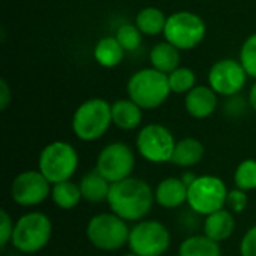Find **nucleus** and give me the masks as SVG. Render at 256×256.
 <instances>
[{
    "instance_id": "obj_1",
    "label": "nucleus",
    "mask_w": 256,
    "mask_h": 256,
    "mask_svg": "<svg viewBox=\"0 0 256 256\" xmlns=\"http://www.w3.org/2000/svg\"><path fill=\"white\" fill-rule=\"evenodd\" d=\"M154 202V189L146 180L134 176L118 183H112L106 201L114 214L134 224L144 220Z\"/></svg>"
},
{
    "instance_id": "obj_2",
    "label": "nucleus",
    "mask_w": 256,
    "mask_h": 256,
    "mask_svg": "<svg viewBox=\"0 0 256 256\" xmlns=\"http://www.w3.org/2000/svg\"><path fill=\"white\" fill-rule=\"evenodd\" d=\"M126 93L128 98L144 111L158 110L171 94L168 75L152 66L138 69L129 76L126 82Z\"/></svg>"
},
{
    "instance_id": "obj_3",
    "label": "nucleus",
    "mask_w": 256,
    "mask_h": 256,
    "mask_svg": "<svg viewBox=\"0 0 256 256\" xmlns=\"http://www.w3.org/2000/svg\"><path fill=\"white\" fill-rule=\"evenodd\" d=\"M112 124L111 104L104 98H90L81 102L72 114L74 135L84 142L100 140Z\"/></svg>"
},
{
    "instance_id": "obj_4",
    "label": "nucleus",
    "mask_w": 256,
    "mask_h": 256,
    "mask_svg": "<svg viewBox=\"0 0 256 256\" xmlns=\"http://www.w3.org/2000/svg\"><path fill=\"white\" fill-rule=\"evenodd\" d=\"M52 237L51 219L40 212H28L15 220L10 244L24 255H33L45 249Z\"/></svg>"
},
{
    "instance_id": "obj_5",
    "label": "nucleus",
    "mask_w": 256,
    "mask_h": 256,
    "mask_svg": "<svg viewBox=\"0 0 256 256\" xmlns=\"http://www.w3.org/2000/svg\"><path fill=\"white\" fill-rule=\"evenodd\" d=\"M130 234L129 222L110 213H98L90 218L86 226V236L90 244L102 252H116L128 246Z\"/></svg>"
},
{
    "instance_id": "obj_6",
    "label": "nucleus",
    "mask_w": 256,
    "mask_h": 256,
    "mask_svg": "<svg viewBox=\"0 0 256 256\" xmlns=\"http://www.w3.org/2000/svg\"><path fill=\"white\" fill-rule=\"evenodd\" d=\"M80 165L76 148L66 141H52L46 144L38 159V170L51 183L70 180Z\"/></svg>"
},
{
    "instance_id": "obj_7",
    "label": "nucleus",
    "mask_w": 256,
    "mask_h": 256,
    "mask_svg": "<svg viewBox=\"0 0 256 256\" xmlns=\"http://www.w3.org/2000/svg\"><path fill=\"white\" fill-rule=\"evenodd\" d=\"M207 34V24L201 15L192 10H176L168 15L164 39L180 51L196 48Z\"/></svg>"
},
{
    "instance_id": "obj_8",
    "label": "nucleus",
    "mask_w": 256,
    "mask_h": 256,
    "mask_svg": "<svg viewBox=\"0 0 256 256\" xmlns=\"http://www.w3.org/2000/svg\"><path fill=\"white\" fill-rule=\"evenodd\" d=\"M228 188L220 177L216 176H198L189 186L188 206L198 216H208L226 207Z\"/></svg>"
},
{
    "instance_id": "obj_9",
    "label": "nucleus",
    "mask_w": 256,
    "mask_h": 256,
    "mask_svg": "<svg viewBox=\"0 0 256 256\" xmlns=\"http://www.w3.org/2000/svg\"><path fill=\"white\" fill-rule=\"evenodd\" d=\"M176 138L172 132L162 123H148L144 124L135 140V147L140 156L148 164H166L171 162Z\"/></svg>"
},
{
    "instance_id": "obj_10",
    "label": "nucleus",
    "mask_w": 256,
    "mask_h": 256,
    "mask_svg": "<svg viewBox=\"0 0 256 256\" xmlns=\"http://www.w3.org/2000/svg\"><path fill=\"white\" fill-rule=\"evenodd\" d=\"M171 246L170 230L156 219H144L130 228L128 248L138 256H164Z\"/></svg>"
},
{
    "instance_id": "obj_11",
    "label": "nucleus",
    "mask_w": 256,
    "mask_h": 256,
    "mask_svg": "<svg viewBox=\"0 0 256 256\" xmlns=\"http://www.w3.org/2000/svg\"><path fill=\"white\" fill-rule=\"evenodd\" d=\"M135 152L122 141L106 144L96 158V170L112 184L132 177L135 170Z\"/></svg>"
},
{
    "instance_id": "obj_12",
    "label": "nucleus",
    "mask_w": 256,
    "mask_h": 256,
    "mask_svg": "<svg viewBox=\"0 0 256 256\" xmlns=\"http://www.w3.org/2000/svg\"><path fill=\"white\" fill-rule=\"evenodd\" d=\"M249 75L238 58L224 57L214 62L207 74L208 86L222 98L240 94L246 87Z\"/></svg>"
},
{
    "instance_id": "obj_13",
    "label": "nucleus",
    "mask_w": 256,
    "mask_h": 256,
    "mask_svg": "<svg viewBox=\"0 0 256 256\" xmlns=\"http://www.w3.org/2000/svg\"><path fill=\"white\" fill-rule=\"evenodd\" d=\"M51 188L52 184L39 170H27L12 180L10 198L20 207H36L51 196Z\"/></svg>"
},
{
    "instance_id": "obj_14",
    "label": "nucleus",
    "mask_w": 256,
    "mask_h": 256,
    "mask_svg": "<svg viewBox=\"0 0 256 256\" xmlns=\"http://www.w3.org/2000/svg\"><path fill=\"white\" fill-rule=\"evenodd\" d=\"M219 106V94L207 84L196 86L184 94V110L195 120L212 117Z\"/></svg>"
},
{
    "instance_id": "obj_15",
    "label": "nucleus",
    "mask_w": 256,
    "mask_h": 256,
    "mask_svg": "<svg viewBox=\"0 0 256 256\" xmlns=\"http://www.w3.org/2000/svg\"><path fill=\"white\" fill-rule=\"evenodd\" d=\"M188 190L189 186L184 184L182 177H166L160 180L154 189L156 204L166 210L180 208L188 204Z\"/></svg>"
},
{
    "instance_id": "obj_16",
    "label": "nucleus",
    "mask_w": 256,
    "mask_h": 256,
    "mask_svg": "<svg viewBox=\"0 0 256 256\" xmlns=\"http://www.w3.org/2000/svg\"><path fill=\"white\" fill-rule=\"evenodd\" d=\"M111 117H112V124L117 129L129 132L138 129L142 124L144 110L129 98L117 99L111 104Z\"/></svg>"
},
{
    "instance_id": "obj_17",
    "label": "nucleus",
    "mask_w": 256,
    "mask_h": 256,
    "mask_svg": "<svg viewBox=\"0 0 256 256\" xmlns=\"http://www.w3.org/2000/svg\"><path fill=\"white\" fill-rule=\"evenodd\" d=\"M236 231L234 213L228 208H222L216 213L206 216L204 219V236L216 243L226 242Z\"/></svg>"
},
{
    "instance_id": "obj_18",
    "label": "nucleus",
    "mask_w": 256,
    "mask_h": 256,
    "mask_svg": "<svg viewBox=\"0 0 256 256\" xmlns=\"http://www.w3.org/2000/svg\"><path fill=\"white\" fill-rule=\"evenodd\" d=\"M148 62L156 70L170 75L172 70L182 66V51L164 39L152 46L148 52Z\"/></svg>"
},
{
    "instance_id": "obj_19",
    "label": "nucleus",
    "mask_w": 256,
    "mask_h": 256,
    "mask_svg": "<svg viewBox=\"0 0 256 256\" xmlns=\"http://www.w3.org/2000/svg\"><path fill=\"white\" fill-rule=\"evenodd\" d=\"M80 189L82 200L90 204H100L108 201L111 183L94 168L86 172L80 180Z\"/></svg>"
},
{
    "instance_id": "obj_20",
    "label": "nucleus",
    "mask_w": 256,
    "mask_h": 256,
    "mask_svg": "<svg viewBox=\"0 0 256 256\" xmlns=\"http://www.w3.org/2000/svg\"><path fill=\"white\" fill-rule=\"evenodd\" d=\"M206 154V147L204 144L194 136H186L177 141L171 164L180 168H192L198 165Z\"/></svg>"
},
{
    "instance_id": "obj_21",
    "label": "nucleus",
    "mask_w": 256,
    "mask_h": 256,
    "mask_svg": "<svg viewBox=\"0 0 256 256\" xmlns=\"http://www.w3.org/2000/svg\"><path fill=\"white\" fill-rule=\"evenodd\" d=\"M126 51L118 44L116 36H104L93 46V58L94 62L105 69L117 68L124 60Z\"/></svg>"
},
{
    "instance_id": "obj_22",
    "label": "nucleus",
    "mask_w": 256,
    "mask_h": 256,
    "mask_svg": "<svg viewBox=\"0 0 256 256\" xmlns=\"http://www.w3.org/2000/svg\"><path fill=\"white\" fill-rule=\"evenodd\" d=\"M168 15L158 6H144L135 15V26L144 36L154 38L164 34Z\"/></svg>"
},
{
    "instance_id": "obj_23",
    "label": "nucleus",
    "mask_w": 256,
    "mask_h": 256,
    "mask_svg": "<svg viewBox=\"0 0 256 256\" xmlns=\"http://www.w3.org/2000/svg\"><path fill=\"white\" fill-rule=\"evenodd\" d=\"M50 198L57 208L66 210V212L76 208L80 206V202L82 201L80 184L74 183L72 180H66V182L52 184Z\"/></svg>"
},
{
    "instance_id": "obj_24",
    "label": "nucleus",
    "mask_w": 256,
    "mask_h": 256,
    "mask_svg": "<svg viewBox=\"0 0 256 256\" xmlns=\"http://www.w3.org/2000/svg\"><path fill=\"white\" fill-rule=\"evenodd\" d=\"M178 256H222V249L220 243L213 242L204 234H195L182 242Z\"/></svg>"
},
{
    "instance_id": "obj_25",
    "label": "nucleus",
    "mask_w": 256,
    "mask_h": 256,
    "mask_svg": "<svg viewBox=\"0 0 256 256\" xmlns=\"http://www.w3.org/2000/svg\"><path fill=\"white\" fill-rule=\"evenodd\" d=\"M168 82L171 93L176 94H188L194 87H196V74L192 68L178 66L168 75Z\"/></svg>"
},
{
    "instance_id": "obj_26",
    "label": "nucleus",
    "mask_w": 256,
    "mask_h": 256,
    "mask_svg": "<svg viewBox=\"0 0 256 256\" xmlns=\"http://www.w3.org/2000/svg\"><path fill=\"white\" fill-rule=\"evenodd\" d=\"M234 184L244 192L256 190V159L242 160L234 171Z\"/></svg>"
},
{
    "instance_id": "obj_27",
    "label": "nucleus",
    "mask_w": 256,
    "mask_h": 256,
    "mask_svg": "<svg viewBox=\"0 0 256 256\" xmlns=\"http://www.w3.org/2000/svg\"><path fill=\"white\" fill-rule=\"evenodd\" d=\"M116 39L118 40V44L123 46V50L126 52H134L136 51L141 44H142V38L144 34L140 32V28L135 26V22H124L120 24L114 33Z\"/></svg>"
},
{
    "instance_id": "obj_28",
    "label": "nucleus",
    "mask_w": 256,
    "mask_h": 256,
    "mask_svg": "<svg viewBox=\"0 0 256 256\" xmlns=\"http://www.w3.org/2000/svg\"><path fill=\"white\" fill-rule=\"evenodd\" d=\"M238 60L243 64L249 78L256 81V32L249 34L240 46Z\"/></svg>"
},
{
    "instance_id": "obj_29",
    "label": "nucleus",
    "mask_w": 256,
    "mask_h": 256,
    "mask_svg": "<svg viewBox=\"0 0 256 256\" xmlns=\"http://www.w3.org/2000/svg\"><path fill=\"white\" fill-rule=\"evenodd\" d=\"M249 106L250 105H249L248 98L236 94V96L226 98V100L224 104V112L231 118H238V117H243L246 114Z\"/></svg>"
},
{
    "instance_id": "obj_30",
    "label": "nucleus",
    "mask_w": 256,
    "mask_h": 256,
    "mask_svg": "<svg viewBox=\"0 0 256 256\" xmlns=\"http://www.w3.org/2000/svg\"><path fill=\"white\" fill-rule=\"evenodd\" d=\"M248 204H249V196H248V192L242 190V189H231L228 192V198H226V207L230 212H232L234 214L236 213H243L246 208H248Z\"/></svg>"
},
{
    "instance_id": "obj_31",
    "label": "nucleus",
    "mask_w": 256,
    "mask_h": 256,
    "mask_svg": "<svg viewBox=\"0 0 256 256\" xmlns=\"http://www.w3.org/2000/svg\"><path fill=\"white\" fill-rule=\"evenodd\" d=\"M14 226H15V222H12V218L4 208H2L0 210V248L2 249H4L10 243Z\"/></svg>"
},
{
    "instance_id": "obj_32",
    "label": "nucleus",
    "mask_w": 256,
    "mask_h": 256,
    "mask_svg": "<svg viewBox=\"0 0 256 256\" xmlns=\"http://www.w3.org/2000/svg\"><path fill=\"white\" fill-rule=\"evenodd\" d=\"M240 256H256V225L244 232L240 242Z\"/></svg>"
},
{
    "instance_id": "obj_33",
    "label": "nucleus",
    "mask_w": 256,
    "mask_h": 256,
    "mask_svg": "<svg viewBox=\"0 0 256 256\" xmlns=\"http://www.w3.org/2000/svg\"><path fill=\"white\" fill-rule=\"evenodd\" d=\"M12 104V88L4 78H0V110L6 111Z\"/></svg>"
},
{
    "instance_id": "obj_34",
    "label": "nucleus",
    "mask_w": 256,
    "mask_h": 256,
    "mask_svg": "<svg viewBox=\"0 0 256 256\" xmlns=\"http://www.w3.org/2000/svg\"><path fill=\"white\" fill-rule=\"evenodd\" d=\"M248 99H249V105L250 108L256 112V81H254V84L250 86L249 88V94H248Z\"/></svg>"
},
{
    "instance_id": "obj_35",
    "label": "nucleus",
    "mask_w": 256,
    "mask_h": 256,
    "mask_svg": "<svg viewBox=\"0 0 256 256\" xmlns=\"http://www.w3.org/2000/svg\"><path fill=\"white\" fill-rule=\"evenodd\" d=\"M122 256H138L136 254H134V252H129V254H124V255Z\"/></svg>"
}]
</instances>
